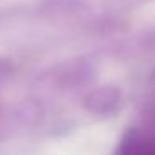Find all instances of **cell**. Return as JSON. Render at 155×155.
Returning <instances> with one entry per match:
<instances>
[{
	"mask_svg": "<svg viewBox=\"0 0 155 155\" xmlns=\"http://www.w3.org/2000/svg\"><path fill=\"white\" fill-rule=\"evenodd\" d=\"M120 94L115 88H104V90H95L85 100V107L95 115H110L117 110Z\"/></svg>",
	"mask_w": 155,
	"mask_h": 155,
	"instance_id": "1",
	"label": "cell"
},
{
	"mask_svg": "<svg viewBox=\"0 0 155 155\" xmlns=\"http://www.w3.org/2000/svg\"><path fill=\"white\" fill-rule=\"evenodd\" d=\"M120 155H155V147L145 142H138V138H124V148Z\"/></svg>",
	"mask_w": 155,
	"mask_h": 155,
	"instance_id": "2",
	"label": "cell"
}]
</instances>
